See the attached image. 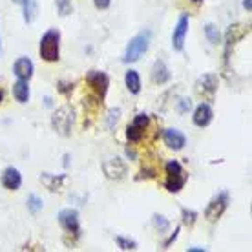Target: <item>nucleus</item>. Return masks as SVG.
<instances>
[{
	"label": "nucleus",
	"instance_id": "nucleus-1",
	"mask_svg": "<svg viewBox=\"0 0 252 252\" xmlns=\"http://www.w3.org/2000/svg\"><path fill=\"white\" fill-rule=\"evenodd\" d=\"M38 53L46 63H57L59 55H61V33H59V30L51 28L42 35Z\"/></svg>",
	"mask_w": 252,
	"mask_h": 252
},
{
	"label": "nucleus",
	"instance_id": "nucleus-2",
	"mask_svg": "<svg viewBox=\"0 0 252 252\" xmlns=\"http://www.w3.org/2000/svg\"><path fill=\"white\" fill-rule=\"evenodd\" d=\"M73 125H75V112L71 106H61L57 108L53 115H51V126L53 130L63 135V137H69L73 132Z\"/></svg>",
	"mask_w": 252,
	"mask_h": 252
},
{
	"label": "nucleus",
	"instance_id": "nucleus-3",
	"mask_svg": "<svg viewBox=\"0 0 252 252\" xmlns=\"http://www.w3.org/2000/svg\"><path fill=\"white\" fill-rule=\"evenodd\" d=\"M164 170H166V181H164L166 190H168L170 194H177V192H181V190L185 189V185H187V179H189V174L185 172V168L181 166V163L172 159V161L166 163Z\"/></svg>",
	"mask_w": 252,
	"mask_h": 252
},
{
	"label": "nucleus",
	"instance_id": "nucleus-4",
	"mask_svg": "<svg viewBox=\"0 0 252 252\" xmlns=\"http://www.w3.org/2000/svg\"><path fill=\"white\" fill-rule=\"evenodd\" d=\"M150 38H152V33L148 32V30L135 35V37L128 42V46H126V51H125V55H123V63L130 64V63L139 61V59L146 53V50H148Z\"/></svg>",
	"mask_w": 252,
	"mask_h": 252
},
{
	"label": "nucleus",
	"instance_id": "nucleus-5",
	"mask_svg": "<svg viewBox=\"0 0 252 252\" xmlns=\"http://www.w3.org/2000/svg\"><path fill=\"white\" fill-rule=\"evenodd\" d=\"M251 33V26L249 24H230L225 32V66H228V59H230V51L236 48V44L243 40Z\"/></svg>",
	"mask_w": 252,
	"mask_h": 252
},
{
	"label": "nucleus",
	"instance_id": "nucleus-6",
	"mask_svg": "<svg viewBox=\"0 0 252 252\" xmlns=\"http://www.w3.org/2000/svg\"><path fill=\"white\" fill-rule=\"evenodd\" d=\"M84 81H86V86H88L90 94L97 95L99 99L104 101V97L108 94V86H110V77L104 73V71H97V69H90L86 77H84Z\"/></svg>",
	"mask_w": 252,
	"mask_h": 252
},
{
	"label": "nucleus",
	"instance_id": "nucleus-7",
	"mask_svg": "<svg viewBox=\"0 0 252 252\" xmlns=\"http://www.w3.org/2000/svg\"><path fill=\"white\" fill-rule=\"evenodd\" d=\"M228 203H230L228 192H220L216 197L210 199V203H208L207 208H205V220H207L208 223H218V221L221 220V216L227 212Z\"/></svg>",
	"mask_w": 252,
	"mask_h": 252
},
{
	"label": "nucleus",
	"instance_id": "nucleus-8",
	"mask_svg": "<svg viewBox=\"0 0 252 252\" xmlns=\"http://www.w3.org/2000/svg\"><path fill=\"white\" fill-rule=\"evenodd\" d=\"M148 128H150V117L146 114H137L133 117L132 125L126 126V139L133 145L141 143L145 133L148 132Z\"/></svg>",
	"mask_w": 252,
	"mask_h": 252
},
{
	"label": "nucleus",
	"instance_id": "nucleus-9",
	"mask_svg": "<svg viewBox=\"0 0 252 252\" xmlns=\"http://www.w3.org/2000/svg\"><path fill=\"white\" fill-rule=\"evenodd\" d=\"M57 218L61 227L66 230V234L73 236V238L81 236V221H79V212L75 208H64V210L59 212Z\"/></svg>",
	"mask_w": 252,
	"mask_h": 252
},
{
	"label": "nucleus",
	"instance_id": "nucleus-10",
	"mask_svg": "<svg viewBox=\"0 0 252 252\" xmlns=\"http://www.w3.org/2000/svg\"><path fill=\"white\" fill-rule=\"evenodd\" d=\"M195 92L207 101H214V95L218 92V75L216 73H205L195 82Z\"/></svg>",
	"mask_w": 252,
	"mask_h": 252
},
{
	"label": "nucleus",
	"instance_id": "nucleus-11",
	"mask_svg": "<svg viewBox=\"0 0 252 252\" xmlns=\"http://www.w3.org/2000/svg\"><path fill=\"white\" fill-rule=\"evenodd\" d=\"M102 170H104V176L112 181H121L125 179L126 174H128V166L121 158H110L102 163Z\"/></svg>",
	"mask_w": 252,
	"mask_h": 252
},
{
	"label": "nucleus",
	"instance_id": "nucleus-12",
	"mask_svg": "<svg viewBox=\"0 0 252 252\" xmlns=\"http://www.w3.org/2000/svg\"><path fill=\"white\" fill-rule=\"evenodd\" d=\"M189 15H181L177 19V24L174 28V33H172V48H174V51H183L185 38H187V33H189Z\"/></svg>",
	"mask_w": 252,
	"mask_h": 252
},
{
	"label": "nucleus",
	"instance_id": "nucleus-13",
	"mask_svg": "<svg viewBox=\"0 0 252 252\" xmlns=\"http://www.w3.org/2000/svg\"><path fill=\"white\" fill-rule=\"evenodd\" d=\"M163 141H164V145L174 152L183 150L185 145H187V137H185V133H181L179 130H176V128H168V130H164Z\"/></svg>",
	"mask_w": 252,
	"mask_h": 252
},
{
	"label": "nucleus",
	"instance_id": "nucleus-14",
	"mask_svg": "<svg viewBox=\"0 0 252 252\" xmlns=\"http://www.w3.org/2000/svg\"><path fill=\"white\" fill-rule=\"evenodd\" d=\"M66 181H68L66 174H50V172H42L40 174V183L44 185L50 192H61L64 189Z\"/></svg>",
	"mask_w": 252,
	"mask_h": 252
},
{
	"label": "nucleus",
	"instance_id": "nucleus-15",
	"mask_svg": "<svg viewBox=\"0 0 252 252\" xmlns=\"http://www.w3.org/2000/svg\"><path fill=\"white\" fill-rule=\"evenodd\" d=\"M214 119V112H212V106L208 102H201L199 106L194 110V115H192V121H194L195 126L199 128H207Z\"/></svg>",
	"mask_w": 252,
	"mask_h": 252
},
{
	"label": "nucleus",
	"instance_id": "nucleus-16",
	"mask_svg": "<svg viewBox=\"0 0 252 252\" xmlns=\"http://www.w3.org/2000/svg\"><path fill=\"white\" fill-rule=\"evenodd\" d=\"M13 73L17 75V79H22V81H30L35 73V66H33L32 59L28 57H19L15 63H13Z\"/></svg>",
	"mask_w": 252,
	"mask_h": 252
},
{
	"label": "nucleus",
	"instance_id": "nucleus-17",
	"mask_svg": "<svg viewBox=\"0 0 252 252\" xmlns=\"http://www.w3.org/2000/svg\"><path fill=\"white\" fill-rule=\"evenodd\" d=\"M0 181H2V187L6 190H19L20 187H22V176H20V172L17 170V168H13V166H7L6 170L2 172Z\"/></svg>",
	"mask_w": 252,
	"mask_h": 252
},
{
	"label": "nucleus",
	"instance_id": "nucleus-18",
	"mask_svg": "<svg viewBox=\"0 0 252 252\" xmlns=\"http://www.w3.org/2000/svg\"><path fill=\"white\" fill-rule=\"evenodd\" d=\"M170 69L166 66L163 59H158L154 66H152V81L156 82V84H166V82L170 81Z\"/></svg>",
	"mask_w": 252,
	"mask_h": 252
},
{
	"label": "nucleus",
	"instance_id": "nucleus-19",
	"mask_svg": "<svg viewBox=\"0 0 252 252\" xmlns=\"http://www.w3.org/2000/svg\"><path fill=\"white\" fill-rule=\"evenodd\" d=\"M13 97L19 104H26L30 101V86H28V81H22V79H17L13 82Z\"/></svg>",
	"mask_w": 252,
	"mask_h": 252
},
{
	"label": "nucleus",
	"instance_id": "nucleus-20",
	"mask_svg": "<svg viewBox=\"0 0 252 252\" xmlns=\"http://www.w3.org/2000/svg\"><path fill=\"white\" fill-rule=\"evenodd\" d=\"M125 84L130 94L137 95L139 92H141V77H139V73L135 71V69H128V71H126Z\"/></svg>",
	"mask_w": 252,
	"mask_h": 252
},
{
	"label": "nucleus",
	"instance_id": "nucleus-21",
	"mask_svg": "<svg viewBox=\"0 0 252 252\" xmlns=\"http://www.w3.org/2000/svg\"><path fill=\"white\" fill-rule=\"evenodd\" d=\"M205 35H207V38H208V42H210V44H220V42H221L220 30H218V26L212 24V22H208V24L205 26Z\"/></svg>",
	"mask_w": 252,
	"mask_h": 252
},
{
	"label": "nucleus",
	"instance_id": "nucleus-22",
	"mask_svg": "<svg viewBox=\"0 0 252 252\" xmlns=\"http://www.w3.org/2000/svg\"><path fill=\"white\" fill-rule=\"evenodd\" d=\"M42 208H44V201H42L37 194L28 195V210H30L32 214H38Z\"/></svg>",
	"mask_w": 252,
	"mask_h": 252
},
{
	"label": "nucleus",
	"instance_id": "nucleus-23",
	"mask_svg": "<svg viewBox=\"0 0 252 252\" xmlns=\"http://www.w3.org/2000/svg\"><path fill=\"white\" fill-rule=\"evenodd\" d=\"M152 223H154V227L158 228L159 232H166V230L170 228V221L166 220L163 214H154V216H152Z\"/></svg>",
	"mask_w": 252,
	"mask_h": 252
},
{
	"label": "nucleus",
	"instance_id": "nucleus-24",
	"mask_svg": "<svg viewBox=\"0 0 252 252\" xmlns=\"http://www.w3.org/2000/svg\"><path fill=\"white\" fill-rule=\"evenodd\" d=\"M181 221L187 227H194L195 221H197V212L190 210V208H181Z\"/></svg>",
	"mask_w": 252,
	"mask_h": 252
},
{
	"label": "nucleus",
	"instance_id": "nucleus-25",
	"mask_svg": "<svg viewBox=\"0 0 252 252\" xmlns=\"http://www.w3.org/2000/svg\"><path fill=\"white\" fill-rule=\"evenodd\" d=\"M115 243L121 251H135L137 249V241L130 240V238H123V236H117L115 238Z\"/></svg>",
	"mask_w": 252,
	"mask_h": 252
},
{
	"label": "nucleus",
	"instance_id": "nucleus-26",
	"mask_svg": "<svg viewBox=\"0 0 252 252\" xmlns=\"http://www.w3.org/2000/svg\"><path fill=\"white\" fill-rule=\"evenodd\" d=\"M57 4V11L61 17H68L73 13V6H71V0H55Z\"/></svg>",
	"mask_w": 252,
	"mask_h": 252
},
{
	"label": "nucleus",
	"instance_id": "nucleus-27",
	"mask_svg": "<svg viewBox=\"0 0 252 252\" xmlns=\"http://www.w3.org/2000/svg\"><path fill=\"white\" fill-rule=\"evenodd\" d=\"M24 7V22H32L35 17H37V4L33 2V0H30Z\"/></svg>",
	"mask_w": 252,
	"mask_h": 252
},
{
	"label": "nucleus",
	"instance_id": "nucleus-28",
	"mask_svg": "<svg viewBox=\"0 0 252 252\" xmlns=\"http://www.w3.org/2000/svg\"><path fill=\"white\" fill-rule=\"evenodd\" d=\"M158 177V168H154V166H143L141 172H139L137 179H156Z\"/></svg>",
	"mask_w": 252,
	"mask_h": 252
},
{
	"label": "nucleus",
	"instance_id": "nucleus-29",
	"mask_svg": "<svg viewBox=\"0 0 252 252\" xmlns=\"http://www.w3.org/2000/svg\"><path fill=\"white\" fill-rule=\"evenodd\" d=\"M119 115H121V110H110V114H108V117H106L108 130H114V126L117 125V121H119Z\"/></svg>",
	"mask_w": 252,
	"mask_h": 252
},
{
	"label": "nucleus",
	"instance_id": "nucleus-30",
	"mask_svg": "<svg viewBox=\"0 0 252 252\" xmlns=\"http://www.w3.org/2000/svg\"><path fill=\"white\" fill-rule=\"evenodd\" d=\"M73 86H75L73 82L61 81V82H59V84H57V90H59V92H61V94H63V95H66V97H68V95L71 94V92H73Z\"/></svg>",
	"mask_w": 252,
	"mask_h": 252
},
{
	"label": "nucleus",
	"instance_id": "nucleus-31",
	"mask_svg": "<svg viewBox=\"0 0 252 252\" xmlns=\"http://www.w3.org/2000/svg\"><path fill=\"white\" fill-rule=\"evenodd\" d=\"M190 108H192L190 99H179V102H177V112L179 114H187V112H190Z\"/></svg>",
	"mask_w": 252,
	"mask_h": 252
},
{
	"label": "nucleus",
	"instance_id": "nucleus-32",
	"mask_svg": "<svg viewBox=\"0 0 252 252\" xmlns=\"http://www.w3.org/2000/svg\"><path fill=\"white\" fill-rule=\"evenodd\" d=\"M177 236H179V227H177L176 230H174V234H170V236H168V240H166L163 243V249H168V247H170L172 243H174V241L177 240Z\"/></svg>",
	"mask_w": 252,
	"mask_h": 252
},
{
	"label": "nucleus",
	"instance_id": "nucleus-33",
	"mask_svg": "<svg viewBox=\"0 0 252 252\" xmlns=\"http://www.w3.org/2000/svg\"><path fill=\"white\" fill-rule=\"evenodd\" d=\"M94 4H95V7H97V9L104 11V9H108V7H110L112 0H94Z\"/></svg>",
	"mask_w": 252,
	"mask_h": 252
},
{
	"label": "nucleus",
	"instance_id": "nucleus-34",
	"mask_svg": "<svg viewBox=\"0 0 252 252\" xmlns=\"http://www.w3.org/2000/svg\"><path fill=\"white\" fill-rule=\"evenodd\" d=\"M243 7L247 11H252V0H243Z\"/></svg>",
	"mask_w": 252,
	"mask_h": 252
},
{
	"label": "nucleus",
	"instance_id": "nucleus-35",
	"mask_svg": "<svg viewBox=\"0 0 252 252\" xmlns=\"http://www.w3.org/2000/svg\"><path fill=\"white\" fill-rule=\"evenodd\" d=\"M11 2H13V4H19V6H26L30 0H11Z\"/></svg>",
	"mask_w": 252,
	"mask_h": 252
},
{
	"label": "nucleus",
	"instance_id": "nucleus-36",
	"mask_svg": "<svg viewBox=\"0 0 252 252\" xmlns=\"http://www.w3.org/2000/svg\"><path fill=\"white\" fill-rule=\"evenodd\" d=\"M189 252H205V249H201V247H194V249H189Z\"/></svg>",
	"mask_w": 252,
	"mask_h": 252
},
{
	"label": "nucleus",
	"instance_id": "nucleus-37",
	"mask_svg": "<svg viewBox=\"0 0 252 252\" xmlns=\"http://www.w3.org/2000/svg\"><path fill=\"white\" fill-rule=\"evenodd\" d=\"M4 97H6V92H4V90L0 88V104L4 102Z\"/></svg>",
	"mask_w": 252,
	"mask_h": 252
},
{
	"label": "nucleus",
	"instance_id": "nucleus-38",
	"mask_svg": "<svg viewBox=\"0 0 252 252\" xmlns=\"http://www.w3.org/2000/svg\"><path fill=\"white\" fill-rule=\"evenodd\" d=\"M190 2H194V4H199V2H203V0H190Z\"/></svg>",
	"mask_w": 252,
	"mask_h": 252
},
{
	"label": "nucleus",
	"instance_id": "nucleus-39",
	"mask_svg": "<svg viewBox=\"0 0 252 252\" xmlns=\"http://www.w3.org/2000/svg\"><path fill=\"white\" fill-rule=\"evenodd\" d=\"M0 48H2V44H0Z\"/></svg>",
	"mask_w": 252,
	"mask_h": 252
}]
</instances>
